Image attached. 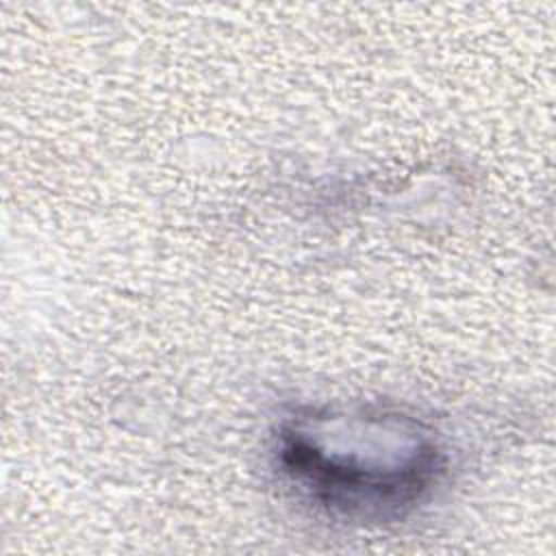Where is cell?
<instances>
[{
  "label": "cell",
  "instance_id": "obj_1",
  "mask_svg": "<svg viewBox=\"0 0 556 556\" xmlns=\"http://www.w3.org/2000/svg\"><path fill=\"white\" fill-rule=\"evenodd\" d=\"M278 465L326 513L391 521L437 486L445 452L430 426L400 410H308L282 424Z\"/></svg>",
  "mask_w": 556,
  "mask_h": 556
}]
</instances>
